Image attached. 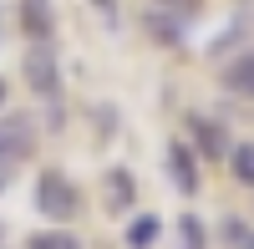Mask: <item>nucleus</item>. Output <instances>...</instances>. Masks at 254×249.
Segmentation results:
<instances>
[{
	"mask_svg": "<svg viewBox=\"0 0 254 249\" xmlns=\"http://www.w3.org/2000/svg\"><path fill=\"white\" fill-rule=\"evenodd\" d=\"M20 76H26V87L46 107H66L61 102V51H56V41H31L26 56H20Z\"/></svg>",
	"mask_w": 254,
	"mask_h": 249,
	"instance_id": "f03ea898",
	"label": "nucleus"
},
{
	"mask_svg": "<svg viewBox=\"0 0 254 249\" xmlns=\"http://www.w3.org/2000/svg\"><path fill=\"white\" fill-rule=\"evenodd\" d=\"M31 203H36V214H41V219H51V224H71L81 209H87V203H81L76 178H66L61 168H41V173H36Z\"/></svg>",
	"mask_w": 254,
	"mask_h": 249,
	"instance_id": "f257e3e1",
	"label": "nucleus"
},
{
	"mask_svg": "<svg viewBox=\"0 0 254 249\" xmlns=\"http://www.w3.org/2000/svg\"><path fill=\"white\" fill-rule=\"evenodd\" d=\"M5 97H10V81H5V76H0V107H5Z\"/></svg>",
	"mask_w": 254,
	"mask_h": 249,
	"instance_id": "a211bd4d",
	"label": "nucleus"
},
{
	"mask_svg": "<svg viewBox=\"0 0 254 249\" xmlns=\"http://www.w3.org/2000/svg\"><path fill=\"white\" fill-rule=\"evenodd\" d=\"M153 5H163V10H178V15H193L203 0H153Z\"/></svg>",
	"mask_w": 254,
	"mask_h": 249,
	"instance_id": "f3484780",
	"label": "nucleus"
},
{
	"mask_svg": "<svg viewBox=\"0 0 254 249\" xmlns=\"http://www.w3.org/2000/svg\"><path fill=\"white\" fill-rule=\"evenodd\" d=\"M178 249H208V229L198 214H183L178 219Z\"/></svg>",
	"mask_w": 254,
	"mask_h": 249,
	"instance_id": "4468645a",
	"label": "nucleus"
},
{
	"mask_svg": "<svg viewBox=\"0 0 254 249\" xmlns=\"http://www.w3.org/2000/svg\"><path fill=\"white\" fill-rule=\"evenodd\" d=\"M137 203H142V193H137V178H132V168H127V163L102 168V209L117 214V219H132Z\"/></svg>",
	"mask_w": 254,
	"mask_h": 249,
	"instance_id": "423d86ee",
	"label": "nucleus"
},
{
	"mask_svg": "<svg viewBox=\"0 0 254 249\" xmlns=\"http://www.w3.org/2000/svg\"><path fill=\"white\" fill-rule=\"evenodd\" d=\"M219 244L224 249H254V224L239 214H224L219 219Z\"/></svg>",
	"mask_w": 254,
	"mask_h": 249,
	"instance_id": "f8f14e48",
	"label": "nucleus"
},
{
	"mask_svg": "<svg viewBox=\"0 0 254 249\" xmlns=\"http://www.w3.org/2000/svg\"><path fill=\"white\" fill-rule=\"evenodd\" d=\"M15 20H20V36L26 41H56V5L51 0H20Z\"/></svg>",
	"mask_w": 254,
	"mask_h": 249,
	"instance_id": "6e6552de",
	"label": "nucleus"
},
{
	"mask_svg": "<svg viewBox=\"0 0 254 249\" xmlns=\"http://www.w3.org/2000/svg\"><path fill=\"white\" fill-rule=\"evenodd\" d=\"M87 5L107 20V26H117V20H122V5H117V0H87Z\"/></svg>",
	"mask_w": 254,
	"mask_h": 249,
	"instance_id": "2eb2a0df",
	"label": "nucleus"
},
{
	"mask_svg": "<svg viewBox=\"0 0 254 249\" xmlns=\"http://www.w3.org/2000/svg\"><path fill=\"white\" fill-rule=\"evenodd\" d=\"M92 117H97V132H102V137H112V132H117V112H112V107H97Z\"/></svg>",
	"mask_w": 254,
	"mask_h": 249,
	"instance_id": "dca6fc26",
	"label": "nucleus"
},
{
	"mask_svg": "<svg viewBox=\"0 0 254 249\" xmlns=\"http://www.w3.org/2000/svg\"><path fill=\"white\" fill-rule=\"evenodd\" d=\"M142 31L158 41V46H183L188 41V15H178V10H163V5H147L142 10Z\"/></svg>",
	"mask_w": 254,
	"mask_h": 249,
	"instance_id": "0eeeda50",
	"label": "nucleus"
},
{
	"mask_svg": "<svg viewBox=\"0 0 254 249\" xmlns=\"http://www.w3.org/2000/svg\"><path fill=\"white\" fill-rule=\"evenodd\" d=\"M158 239H163V219L158 214H132L127 229H122V244L127 249H153Z\"/></svg>",
	"mask_w": 254,
	"mask_h": 249,
	"instance_id": "9d476101",
	"label": "nucleus"
},
{
	"mask_svg": "<svg viewBox=\"0 0 254 249\" xmlns=\"http://www.w3.org/2000/svg\"><path fill=\"white\" fill-rule=\"evenodd\" d=\"M183 137L193 142V153H198L203 163H224L229 148H234L229 127H224L219 117H208V112H188V117H183Z\"/></svg>",
	"mask_w": 254,
	"mask_h": 249,
	"instance_id": "20e7f679",
	"label": "nucleus"
},
{
	"mask_svg": "<svg viewBox=\"0 0 254 249\" xmlns=\"http://www.w3.org/2000/svg\"><path fill=\"white\" fill-rule=\"evenodd\" d=\"M26 249H81V239L66 229V224H51V229H41L26 239Z\"/></svg>",
	"mask_w": 254,
	"mask_h": 249,
	"instance_id": "ddd939ff",
	"label": "nucleus"
},
{
	"mask_svg": "<svg viewBox=\"0 0 254 249\" xmlns=\"http://www.w3.org/2000/svg\"><path fill=\"white\" fill-rule=\"evenodd\" d=\"M219 87H224L229 97H239V102H254V46H249L244 56H234V61L219 71Z\"/></svg>",
	"mask_w": 254,
	"mask_h": 249,
	"instance_id": "1a4fd4ad",
	"label": "nucleus"
},
{
	"mask_svg": "<svg viewBox=\"0 0 254 249\" xmlns=\"http://www.w3.org/2000/svg\"><path fill=\"white\" fill-rule=\"evenodd\" d=\"M0 239H5V224H0Z\"/></svg>",
	"mask_w": 254,
	"mask_h": 249,
	"instance_id": "aec40b11",
	"label": "nucleus"
},
{
	"mask_svg": "<svg viewBox=\"0 0 254 249\" xmlns=\"http://www.w3.org/2000/svg\"><path fill=\"white\" fill-rule=\"evenodd\" d=\"M41 148V127L26 112H5L0 107V163H26Z\"/></svg>",
	"mask_w": 254,
	"mask_h": 249,
	"instance_id": "7ed1b4c3",
	"label": "nucleus"
},
{
	"mask_svg": "<svg viewBox=\"0 0 254 249\" xmlns=\"http://www.w3.org/2000/svg\"><path fill=\"white\" fill-rule=\"evenodd\" d=\"M224 168H229V178H234L239 188H254V142H249V137H244V142H234V148H229Z\"/></svg>",
	"mask_w": 254,
	"mask_h": 249,
	"instance_id": "9b49d317",
	"label": "nucleus"
},
{
	"mask_svg": "<svg viewBox=\"0 0 254 249\" xmlns=\"http://www.w3.org/2000/svg\"><path fill=\"white\" fill-rule=\"evenodd\" d=\"M0 193H5V173H0Z\"/></svg>",
	"mask_w": 254,
	"mask_h": 249,
	"instance_id": "6ab92c4d",
	"label": "nucleus"
},
{
	"mask_svg": "<svg viewBox=\"0 0 254 249\" xmlns=\"http://www.w3.org/2000/svg\"><path fill=\"white\" fill-rule=\"evenodd\" d=\"M198 153H193V142L188 137H168V148H163V168H168V178H173V188L183 193V198H198V188H203V168H198Z\"/></svg>",
	"mask_w": 254,
	"mask_h": 249,
	"instance_id": "39448f33",
	"label": "nucleus"
}]
</instances>
